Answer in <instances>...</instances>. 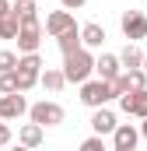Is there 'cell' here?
Masks as SVG:
<instances>
[{"mask_svg":"<svg viewBox=\"0 0 147 151\" xmlns=\"http://www.w3.org/2000/svg\"><path fill=\"white\" fill-rule=\"evenodd\" d=\"M63 74H67V84H84L95 74V56H91L88 46H81L74 53H63Z\"/></svg>","mask_w":147,"mask_h":151,"instance_id":"cell-1","label":"cell"},{"mask_svg":"<svg viewBox=\"0 0 147 151\" xmlns=\"http://www.w3.org/2000/svg\"><path fill=\"white\" fill-rule=\"evenodd\" d=\"M112 99H116V91H112V81L105 77H98V81H84L81 84V102L88 106V109H98V106H109Z\"/></svg>","mask_w":147,"mask_h":151,"instance_id":"cell-2","label":"cell"},{"mask_svg":"<svg viewBox=\"0 0 147 151\" xmlns=\"http://www.w3.org/2000/svg\"><path fill=\"white\" fill-rule=\"evenodd\" d=\"M42 32H46V25L39 18H25L21 21V32H18V53H39Z\"/></svg>","mask_w":147,"mask_h":151,"instance_id":"cell-3","label":"cell"},{"mask_svg":"<svg viewBox=\"0 0 147 151\" xmlns=\"http://www.w3.org/2000/svg\"><path fill=\"white\" fill-rule=\"evenodd\" d=\"M28 119H35V123H42V127H60L63 119H67V113H63V106L60 102H35L32 109H28Z\"/></svg>","mask_w":147,"mask_h":151,"instance_id":"cell-4","label":"cell"},{"mask_svg":"<svg viewBox=\"0 0 147 151\" xmlns=\"http://www.w3.org/2000/svg\"><path fill=\"white\" fill-rule=\"evenodd\" d=\"M119 28H123V35L130 39V42H137V39H147V14L144 11H123V18H119Z\"/></svg>","mask_w":147,"mask_h":151,"instance_id":"cell-5","label":"cell"},{"mask_svg":"<svg viewBox=\"0 0 147 151\" xmlns=\"http://www.w3.org/2000/svg\"><path fill=\"white\" fill-rule=\"evenodd\" d=\"M28 109L32 106H28L25 91H4L0 95V119H21Z\"/></svg>","mask_w":147,"mask_h":151,"instance_id":"cell-6","label":"cell"},{"mask_svg":"<svg viewBox=\"0 0 147 151\" xmlns=\"http://www.w3.org/2000/svg\"><path fill=\"white\" fill-rule=\"evenodd\" d=\"M116 102H119V109H123L126 116H140V119H144V116H147V88L126 91V95H119Z\"/></svg>","mask_w":147,"mask_h":151,"instance_id":"cell-7","label":"cell"},{"mask_svg":"<svg viewBox=\"0 0 147 151\" xmlns=\"http://www.w3.org/2000/svg\"><path fill=\"white\" fill-rule=\"evenodd\" d=\"M137 141H140V130L130 127V123H119V127L112 130V148H116V151H133Z\"/></svg>","mask_w":147,"mask_h":151,"instance_id":"cell-8","label":"cell"},{"mask_svg":"<svg viewBox=\"0 0 147 151\" xmlns=\"http://www.w3.org/2000/svg\"><path fill=\"white\" fill-rule=\"evenodd\" d=\"M70 28H77V21H74V11H53L49 18H46V32L56 39V35H63V32H70Z\"/></svg>","mask_w":147,"mask_h":151,"instance_id":"cell-9","label":"cell"},{"mask_svg":"<svg viewBox=\"0 0 147 151\" xmlns=\"http://www.w3.org/2000/svg\"><path fill=\"white\" fill-rule=\"evenodd\" d=\"M95 74L105 77V81H116V77L123 74V60H119L116 53H102V56H95Z\"/></svg>","mask_w":147,"mask_h":151,"instance_id":"cell-10","label":"cell"},{"mask_svg":"<svg viewBox=\"0 0 147 151\" xmlns=\"http://www.w3.org/2000/svg\"><path fill=\"white\" fill-rule=\"evenodd\" d=\"M42 141H46V127L35 123V119H32V123H25V127L18 130V144H21V148H39Z\"/></svg>","mask_w":147,"mask_h":151,"instance_id":"cell-11","label":"cell"},{"mask_svg":"<svg viewBox=\"0 0 147 151\" xmlns=\"http://www.w3.org/2000/svg\"><path fill=\"white\" fill-rule=\"evenodd\" d=\"M91 127H95V134H102V137H105V134H112L119 123H116V113H112L109 106H98V109L91 113Z\"/></svg>","mask_w":147,"mask_h":151,"instance_id":"cell-12","label":"cell"},{"mask_svg":"<svg viewBox=\"0 0 147 151\" xmlns=\"http://www.w3.org/2000/svg\"><path fill=\"white\" fill-rule=\"evenodd\" d=\"M18 32H21V14L11 7L0 14V39H18Z\"/></svg>","mask_w":147,"mask_h":151,"instance_id":"cell-13","label":"cell"},{"mask_svg":"<svg viewBox=\"0 0 147 151\" xmlns=\"http://www.w3.org/2000/svg\"><path fill=\"white\" fill-rule=\"evenodd\" d=\"M81 42H84L88 49H102V42H105V28H102L98 21L84 25V28H81Z\"/></svg>","mask_w":147,"mask_h":151,"instance_id":"cell-14","label":"cell"},{"mask_svg":"<svg viewBox=\"0 0 147 151\" xmlns=\"http://www.w3.org/2000/svg\"><path fill=\"white\" fill-rule=\"evenodd\" d=\"M39 84H42L46 91H53V95H56V91H63L67 74H63V70H56V67H46V70H42V77H39Z\"/></svg>","mask_w":147,"mask_h":151,"instance_id":"cell-15","label":"cell"},{"mask_svg":"<svg viewBox=\"0 0 147 151\" xmlns=\"http://www.w3.org/2000/svg\"><path fill=\"white\" fill-rule=\"evenodd\" d=\"M119 60H123L126 70H137V67H144V49H137L133 42H126V49L119 53Z\"/></svg>","mask_w":147,"mask_h":151,"instance_id":"cell-16","label":"cell"},{"mask_svg":"<svg viewBox=\"0 0 147 151\" xmlns=\"http://www.w3.org/2000/svg\"><path fill=\"white\" fill-rule=\"evenodd\" d=\"M56 46H60V53H74V49H81L84 42H81V25L70 28V32H63V35H56Z\"/></svg>","mask_w":147,"mask_h":151,"instance_id":"cell-17","label":"cell"},{"mask_svg":"<svg viewBox=\"0 0 147 151\" xmlns=\"http://www.w3.org/2000/svg\"><path fill=\"white\" fill-rule=\"evenodd\" d=\"M18 60H21L18 53H11V49H0V74H4V70H18Z\"/></svg>","mask_w":147,"mask_h":151,"instance_id":"cell-18","label":"cell"},{"mask_svg":"<svg viewBox=\"0 0 147 151\" xmlns=\"http://www.w3.org/2000/svg\"><path fill=\"white\" fill-rule=\"evenodd\" d=\"M11 7L21 14V21H25V18H39V14H35V0H14Z\"/></svg>","mask_w":147,"mask_h":151,"instance_id":"cell-19","label":"cell"},{"mask_svg":"<svg viewBox=\"0 0 147 151\" xmlns=\"http://www.w3.org/2000/svg\"><path fill=\"white\" fill-rule=\"evenodd\" d=\"M0 91H21L18 88V70H4L0 74Z\"/></svg>","mask_w":147,"mask_h":151,"instance_id":"cell-20","label":"cell"},{"mask_svg":"<svg viewBox=\"0 0 147 151\" xmlns=\"http://www.w3.org/2000/svg\"><path fill=\"white\" fill-rule=\"evenodd\" d=\"M81 148H84V151H105V141H102V134H95V137H88Z\"/></svg>","mask_w":147,"mask_h":151,"instance_id":"cell-21","label":"cell"},{"mask_svg":"<svg viewBox=\"0 0 147 151\" xmlns=\"http://www.w3.org/2000/svg\"><path fill=\"white\" fill-rule=\"evenodd\" d=\"M11 137H14V134H11L7 119H0V148H7V144H11Z\"/></svg>","mask_w":147,"mask_h":151,"instance_id":"cell-22","label":"cell"},{"mask_svg":"<svg viewBox=\"0 0 147 151\" xmlns=\"http://www.w3.org/2000/svg\"><path fill=\"white\" fill-rule=\"evenodd\" d=\"M88 0H60V7H67V11H81Z\"/></svg>","mask_w":147,"mask_h":151,"instance_id":"cell-23","label":"cell"},{"mask_svg":"<svg viewBox=\"0 0 147 151\" xmlns=\"http://www.w3.org/2000/svg\"><path fill=\"white\" fill-rule=\"evenodd\" d=\"M4 11H11V0H0V14H4Z\"/></svg>","mask_w":147,"mask_h":151,"instance_id":"cell-24","label":"cell"},{"mask_svg":"<svg viewBox=\"0 0 147 151\" xmlns=\"http://www.w3.org/2000/svg\"><path fill=\"white\" fill-rule=\"evenodd\" d=\"M140 137H147V116H144V123H140Z\"/></svg>","mask_w":147,"mask_h":151,"instance_id":"cell-25","label":"cell"},{"mask_svg":"<svg viewBox=\"0 0 147 151\" xmlns=\"http://www.w3.org/2000/svg\"><path fill=\"white\" fill-rule=\"evenodd\" d=\"M144 70H147V53H144Z\"/></svg>","mask_w":147,"mask_h":151,"instance_id":"cell-26","label":"cell"}]
</instances>
